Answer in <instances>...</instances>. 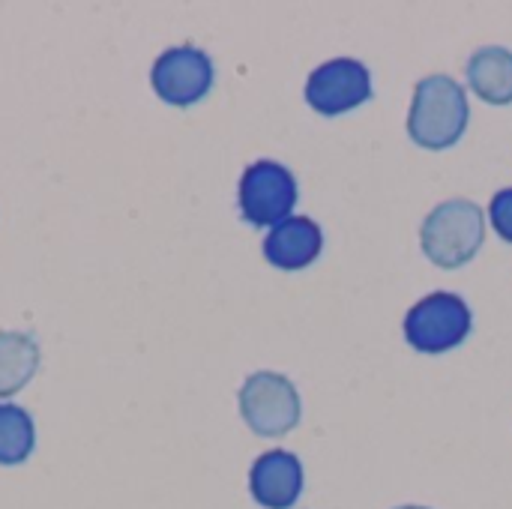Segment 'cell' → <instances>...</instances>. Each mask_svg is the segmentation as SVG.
Instances as JSON below:
<instances>
[{
    "label": "cell",
    "mask_w": 512,
    "mask_h": 509,
    "mask_svg": "<svg viewBox=\"0 0 512 509\" xmlns=\"http://www.w3.org/2000/svg\"><path fill=\"white\" fill-rule=\"evenodd\" d=\"M471 120L465 87L450 75H426L414 87L408 111V135L426 150H447L459 144Z\"/></svg>",
    "instance_id": "1"
},
{
    "label": "cell",
    "mask_w": 512,
    "mask_h": 509,
    "mask_svg": "<svg viewBox=\"0 0 512 509\" xmlns=\"http://www.w3.org/2000/svg\"><path fill=\"white\" fill-rule=\"evenodd\" d=\"M486 237V216L468 198H450L429 210L420 225V246L426 258L444 270H456L468 264Z\"/></svg>",
    "instance_id": "2"
},
{
    "label": "cell",
    "mask_w": 512,
    "mask_h": 509,
    "mask_svg": "<svg viewBox=\"0 0 512 509\" xmlns=\"http://www.w3.org/2000/svg\"><path fill=\"white\" fill-rule=\"evenodd\" d=\"M474 327V315L459 294L435 291L405 315V339L420 354H444L459 348Z\"/></svg>",
    "instance_id": "3"
},
{
    "label": "cell",
    "mask_w": 512,
    "mask_h": 509,
    "mask_svg": "<svg viewBox=\"0 0 512 509\" xmlns=\"http://www.w3.org/2000/svg\"><path fill=\"white\" fill-rule=\"evenodd\" d=\"M240 417L261 438H282L303 417L297 387L279 372H255L240 387Z\"/></svg>",
    "instance_id": "4"
},
{
    "label": "cell",
    "mask_w": 512,
    "mask_h": 509,
    "mask_svg": "<svg viewBox=\"0 0 512 509\" xmlns=\"http://www.w3.org/2000/svg\"><path fill=\"white\" fill-rule=\"evenodd\" d=\"M237 201H240V216L249 225L273 228L285 222L297 204V177L282 162L258 159L243 171Z\"/></svg>",
    "instance_id": "5"
},
{
    "label": "cell",
    "mask_w": 512,
    "mask_h": 509,
    "mask_svg": "<svg viewBox=\"0 0 512 509\" xmlns=\"http://www.w3.org/2000/svg\"><path fill=\"white\" fill-rule=\"evenodd\" d=\"M213 78H216V69H213L210 54L189 42L165 48L150 69L153 93L174 108H189L201 102L210 93Z\"/></svg>",
    "instance_id": "6"
},
{
    "label": "cell",
    "mask_w": 512,
    "mask_h": 509,
    "mask_svg": "<svg viewBox=\"0 0 512 509\" xmlns=\"http://www.w3.org/2000/svg\"><path fill=\"white\" fill-rule=\"evenodd\" d=\"M369 99H372V72L366 63L354 57H333L321 63L306 81V102L324 117L354 111Z\"/></svg>",
    "instance_id": "7"
},
{
    "label": "cell",
    "mask_w": 512,
    "mask_h": 509,
    "mask_svg": "<svg viewBox=\"0 0 512 509\" xmlns=\"http://www.w3.org/2000/svg\"><path fill=\"white\" fill-rule=\"evenodd\" d=\"M249 492L264 509H291L303 495V462L288 450L261 453L249 471Z\"/></svg>",
    "instance_id": "8"
},
{
    "label": "cell",
    "mask_w": 512,
    "mask_h": 509,
    "mask_svg": "<svg viewBox=\"0 0 512 509\" xmlns=\"http://www.w3.org/2000/svg\"><path fill=\"white\" fill-rule=\"evenodd\" d=\"M324 249V231L309 216H288L264 237V258L279 270H303Z\"/></svg>",
    "instance_id": "9"
},
{
    "label": "cell",
    "mask_w": 512,
    "mask_h": 509,
    "mask_svg": "<svg viewBox=\"0 0 512 509\" xmlns=\"http://www.w3.org/2000/svg\"><path fill=\"white\" fill-rule=\"evenodd\" d=\"M468 87L489 105L512 102V51L504 45H483L468 60Z\"/></svg>",
    "instance_id": "10"
},
{
    "label": "cell",
    "mask_w": 512,
    "mask_h": 509,
    "mask_svg": "<svg viewBox=\"0 0 512 509\" xmlns=\"http://www.w3.org/2000/svg\"><path fill=\"white\" fill-rule=\"evenodd\" d=\"M39 369V345L18 330L0 333V399L15 396L30 384Z\"/></svg>",
    "instance_id": "11"
},
{
    "label": "cell",
    "mask_w": 512,
    "mask_h": 509,
    "mask_svg": "<svg viewBox=\"0 0 512 509\" xmlns=\"http://www.w3.org/2000/svg\"><path fill=\"white\" fill-rule=\"evenodd\" d=\"M36 447L33 417L12 402H0V465L12 468L30 459Z\"/></svg>",
    "instance_id": "12"
},
{
    "label": "cell",
    "mask_w": 512,
    "mask_h": 509,
    "mask_svg": "<svg viewBox=\"0 0 512 509\" xmlns=\"http://www.w3.org/2000/svg\"><path fill=\"white\" fill-rule=\"evenodd\" d=\"M489 219H492V228L512 243V189H501L492 204H489Z\"/></svg>",
    "instance_id": "13"
},
{
    "label": "cell",
    "mask_w": 512,
    "mask_h": 509,
    "mask_svg": "<svg viewBox=\"0 0 512 509\" xmlns=\"http://www.w3.org/2000/svg\"><path fill=\"white\" fill-rule=\"evenodd\" d=\"M396 509H429V507H396Z\"/></svg>",
    "instance_id": "14"
}]
</instances>
